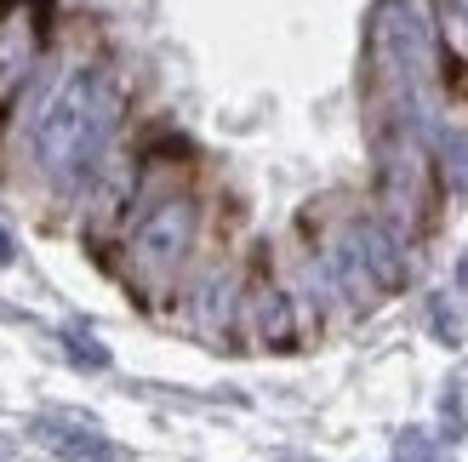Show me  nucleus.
<instances>
[{
  "label": "nucleus",
  "mask_w": 468,
  "mask_h": 462,
  "mask_svg": "<svg viewBox=\"0 0 468 462\" xmlns=\"http://www.w3.org/2000/svg\"><path fill=\"white\" fill-rule=\"evenodd\" d=\"M114 126H121V80H114L109 68L86 63L40 109V121H35V166L52 177L58 189H75V183L103 160Z\"/></svg>",
  "instance_id": "f257e3e1"
},
{
  "label": "nucleus",
  "mask_w": 468,
  "mask_h": 462,
  "mask_svg": "<svg viewBox=\"0 0 468 462\" xmlns=\"http://www.w3.org/2000/svg\"><path fill=\"white\" fill-rule=\"evenodd\" d=\"M195 228H200V205L189 194H166L160 205H149L132 223V240H126V280L144 297L172 291L177 268L195 246Z\"/></svg>",
  "instance_id": "f03ea898"
},
{
  "label": "nucleus",
  "mask_w": 468,
  "mask_h": 462,
  "mask_svg": "<svg viewBox=\"0 0 468 462\" xmlns=\"http://www.w3.org/2000/svg\"><path fill=\"white\" fill-rule=\"evenodd\" d=\"M46 46V0H0V114H6Z\"/></svg>",
  "instance_id": "7ed1b4c3"
},
{
  "label": "nucleus",
  "mask_w": 468,
  "mask_h": 462,
  "mask_svg": "<svg viewBox=\"0 0 468 462\" xmlns=\"http://www.w3.org/2000/svg\"><path fill=\"white\" fill-rule=\"evenodd\" d=\"M251 331L269 349H292L297 342V303L280 286H257L251 291Z\"/></svg>",
  "instance_id": "20e7f679"
},
{
  "label": "nucleus",
  "mask_w": 468,
  "mask_h": 462,
  "mask_svg": "<svg viewBox=\"0 0 468 462\" xmlns=\"http://www.w3.org/2000/svg\"><path fill=\"white\" fill-rule=\"evenodd\" d=\"M35 434H40V440L52 446L58 457H103V440H98V434L80 428V423H69V417H40Z\"/></svg>",
  "instance_id": "39448f33"
},
{
  "label": "nucleus",
  "mask_w": 468,
  "mask_h": 462,
  "mask_svg": "<svg viewBox=\"0 0 468 462\" xmlns=\"http://www.w3.org/2000/svg\"><path fill=\"white\" fill-rule=\"evenodd\" d=\"M440 35L468 63V0H440Z\"/></svg>",
  "instance_id": "423d86ee"
},
{
  "label": "nucleus",
  "mask_w": 468,
  "mask_h": 462,
  "mask_svg": "<svg viewBox=\"0 0 468 462\" xmlns=\"http://www.w3.org/2000/svg\"><path fill=\"white\" fill-rule=\"evenodd\" d=\"M446 177L452 189H468V137H446Z\"/></svg>",
  "instance_id": "0eeeda50"
},
{
  "label": "nucleus",
  "mask_w": 468,
  "mask_h": 462,
  "mask_svg": "<svg viewBox=\"0 0 468 462\" xmlns=\"http://www.w3.org/2000/svg\"><path fill=\"white\" fill-rule=\"evenodd\" d=\"M400 462H440L423 428H406V434H400Z\"/></svg>",
  "instance_id": "6e6552de"
},
{
  "label": "nucleus",
  "mask_w": 468,
  "mask_h": 462,
  "mask_svg": "<svg viewBox=\"0 0 468 462\" xmlns=\"http://www.w3.org/2000/svg\"><path fill=\"white\" fill-rule=\"evenodd\" d=\"M63 349L75 354L80 365H109V354H103V349H98V342H91V337H63Z\"/></svg>",
  "instance_id": "1a4fd4ad"
},
{
  "label": "nucleus",
  "mask_w": 468,
  "mask_h": 462,
  "mask_svg": "<svg viewBox=\"0 0 468 462\" xmlns=\"http://www.w3.org/2000/svg\"><path fill=\"white\" fill-rule=\"evenodd\" d=\"M0 263H12V235L0 228Z\"/></svg>",
  "instance_id": "9d476101"
},
{
  "label": "nucleus",
  "mask_w": 468,
  "mask_h": 462,
  "mask_svg": "<svg viewBox=\"0 0 468 462\" xmlns=\"http://www.w3.org/2000/svg\"><path fill=\"white\" fill-rule=\"evenodd\" d=\"M463 286H468V257H463Z\"/></svg>",
  "instance_id": "9b49d317"
}]
</instances>
